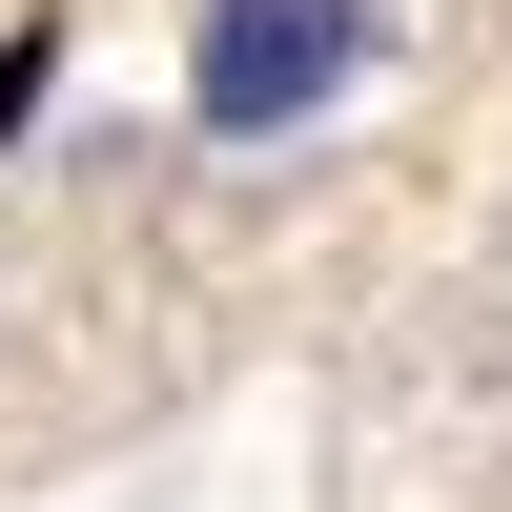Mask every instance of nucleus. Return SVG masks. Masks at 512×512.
Segmentation results:
<instances>
[{"label": "nucleus", "instance_id": "2", "mask_svg": "<svg viewBox=\"0 0 512 512\" xmlns=\"http://www.w3.org/2000/svg\"><path fill=\"white\" fill-rule=\"evenodd\" d=\"M21 103H41V41H0V144H21Z\"/></svg>", "mask_w": 512, "mask_h": 512}, {"label": "nucleus", "instance_id": "1", "mask_svg": "<svg viewBox=\"0 0 512 512\" xmlns=\"http://www.w3.org/2000/svg\"><path fill=\"white\" fill-rule=\"evenodd\" d=\"M369 41H390V0H205L185 103H205V144H287L369 82Z\"/></svg>", "mask_w": 512, "mask_h": 512}]
</instances>
